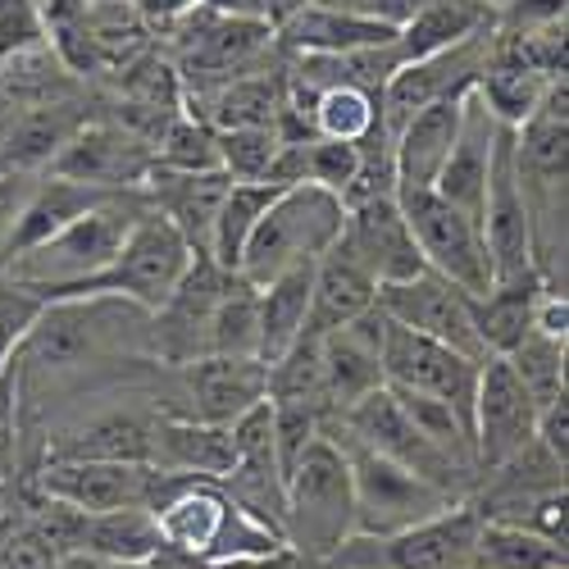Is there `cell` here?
I'll use <instances>...</instances> for the list:
<instances>
[{
    "instance_id": "cb8c5ba5",
    "label": "cell",
    "mask_w": 569,
    "mask_h": 569,
    "mask_svg": "<svg viewBox=\"0 0 569 569\" xmlns=\"http://www.w3.org/2000/svg\"><path fill=\"white\" fill-rule=\"evenodd\" d=\"M237 460L232 429L206 423L192 415H164L151 423V469L178 473V479H214L223 483Z\"/></svg>"
},
{
    "instance_id": "4dcf8cb0",
    "label": "cell",
    "mask_w": 569,
    "mask_h": 569,
    "mask_svg": "<svg viewBox=\"0 0 569 569\" xmlns=\"http://www.w3.org/2000/svg\"><path fill=\"white\" fill-rule=\"evenodd\" d=\"M310 269H288L260 288V360L273 365L310 323Z\"/></svg>"
},
{
    "instance_id": "60d3db41",
    "label": "cell",
    "mask_w": 569,
    "mask_h": 569,
    "mask_svg": "<svg viewBox=\"0 0 569 569\" xmlns=\"http://www.w3.org/2000/svg\"><path fill=\"white\" fill-rule=\"evenodd\" d=\"M151 156L160 169H187V173H201V169H219V132L210 123H201L197 114H173L164 123V132L151 141Z\"/></svg>"
},
{
    "instance_id": "e575fe53",
    "label": "cell",
    "mask_w": 569,
    "mask_h": 569,
    "mask_svg": "<svg viewBox=\"0 0 569 569\" xmlns=\"http://www.w3.org/2000/svg\"><path fill=\"white\" fill-rule=\"evenodd\" d=\"M278 187L273 182H232L228 187V197L214 214V232H210V260L223 269V273H237V260H242L247 242H251V232L264 214V206L273 201Z\"/></svg>"
},
{
    "instance_id": "4316f807",
    "label": "cell",
    "mask_w": 569,
    "mask_h": 569,
    "mask_svg": "<svg viewBox=\"0 0 569 569\" xmlns=\"http://www.w3.org/2000/svg\"><path fill=\"white\" fill-rule=\"evenodd\" d=\"M378 297V278L342 247H328L315 269H310V323L306 333H328V328H342L356 315H365Z\"/></svg>"
},
{
    "instance_id": "bcb514c9",
    "label": "cell",
    "mask_w": 569,
    "mask_h": 569,
    "mask_svg": "<svg viewBox=\"0 0 569 569\" xmlns=\"http://www.w3.org/2000/svg\"><path fill=\"white\" fill-rule=\"evenodd\" d=\"M41 306H46V301H41L32 288H23L19 278H10L6 269H0V365L14 356L19 338L28 333V323L37 319Z\"/></svg>"
},
{
    "instance_id": "2e32d148",
    "label": "cell",
    "mask_w": 569,
    "mask_h": 569,
    "mask_svg": "<svg viewBox=\"0 0 569 569\" xmlns=\"http://www.w3.org/2000/svg\"><path fill=\"white\" fill-rule=\"evenodd\" d=\"M156 156L132 128L119 123H78V132L60 147V156L46 164V173L97 187V192H137L147 182Z\"/></svg>"
},
{
    "instance_id": "6da1fadb",
    "label": "cell",
    "mask_w": 569,
    "mask_h": 569,
    "mask_svg": "<svg viewBox=\"0 0 569 569\" xmlns=\"http://www.w3.org/2000/svg\"><path fill=\"white\" fill-rule=\"evenodd\" d=\"M147 506L156 515L164 551L192 556L201 565H247L288 551V542L269 525H260L256 515H247L214 479H178V473L156 469V488Z\"/></svg>"
},
{
    "instance_id": "f5cc1de1",
    "label": "cell",
    "mask_w": 569,
    "mask_h": 569,
    "mask_svg": "<svg viewBox=\"0 0 569 569\" xmlns=\"http://www.w3.org/2000/svg\"><path fill=\"white\" fill-rule=\"evenodd\" d=\"M128 6L141 14V23H147L151 32H169L192 10H201V0H128Z\"/></svg>"
},
{
    "instance_id": "603a6c76",
    "label": "cell",
    "mask_w": 569,
    "mask_h": 569,
    "mask_svg": "<svg viewBox=\"0 0 569 569\" xmlns=\"http://www.w3.org/2000/svg\"><path fill=\"white\" fill-rule=\"evenodd\" d=\"M465 91H447L433 106H423L419 114H410L397 132H392V173H397V192L406 187H433L447 156H451V141L460 132V114H465Z\"/></svg>"
},
{
    "instance_id": "7dc6e473",
    "label": "cell",
    "mask_w": 569,
    "mask_h": 569,
    "mask_svg": "<svg viewBox=\"0 0 569 569\" xmlns=\"http://www.w3.org/2000/svg\"><path fill=\"white\" fill-rule=\"evenodd\" d=\"M19 388H23V369L10 356L0 365V483L10 479L19 460Z\"/></svg>"
},
{
    "instance_id": "6f0895ef",
    "label": "cell",
    "mask_w": 569,
    "mask_h": 569,
    "mask_svg": "<svg viewBox=\"0 0 569 569\" xmlns=\"http://www.w3.org/2000/svg\"><path fill=\"white\" fill-rule=\"evenodd\" d=\"M483 6H488V0H483Z\"/></svg>"
},
{
    "instance_id": "74e56055",
    "label": "cell",
    "mask_w": 569,
    "mask_h": 569,
    "mask_svg": "<svg viewBox=\"0 0 569 569\" xmlns=\"http://www.w3.org/2000/svg\"><path fill=\"white\" fill-rule=\"evenodd\" d=\"M556 78H542V73H529V69H519V64H506V60H492L483 64L479 82H473V91H479V101L492 110L497 123L506 128H519L538 106L542 97L551 91Z\"/></svg>"
},
{
    "instance_id": "e0dca14e",
    "label": "cell",
    "mask_w": 569,
    "mask_h": 569,
    "mask_svg": "<svg viewBox=\"0 0 569 569\" xmlns=\"http://www.w3.org/2000/svg\"><path fill=\"white\" fill-rule=\"evenodd\" d=\"M378 342H383V310L369 306L342 328L319 333V388L323 415H342L373 388H383V365H378Z\"/></svg>"
},
{
    "instance_id": "f35d334b",
    "label": "cell",
    "mask_w": 569,
    "mask_h": 569,
    "mask_svg": "<svg viewBox=\"0 0 569 569\" xmlns=\"http://www.w3.org/2000/svg\"><path fill=\"white\" fill-rule=\"evenodd\" d=\"M51 456H82V460H147L151 465V423L137 415H101L78 429Z\"/></svg>"
},
{
    "instance_id": "ee69618b",
    "label": "cell",
    "mask_w": 569,
    "mask_h": 569,
    "mask_svg": "<svg viewBox=\"0 0 569 569\" xmlns=\"http://www.w3.org/2000/svg\"><path fill=\"white\" fill-rule=\"evenodd\" d=\"M356 169H360V147L356 141H328V137H310L306 141V182L347 197V187L356 182Z\"/></svg>"
},
{
    "instance_id": "7a4b0ae2",
    "label": "cell",
    "mask_w": 569,
    "mask_h": 569,
    "mask_svg": "<svg viewBox=\"0 0 569 569\" xmlns=\"http://www.w3.org/2000/svg\"><path fill=\"white\" fill-rule=\"evenodd\" d=\"M141 210H147L141 187L137 192H110L91 210H82L78 219H69L64 228H56L51 237H41L37 247H23V251L6 256L0 269H6L10 278H19L23 288H32L41 301L73 297L78 288H87V282L114 260L123 237L141 219Z\"/></svg>"
},
{
    "instance_id": "b9f144b4",
    "label": "cell",
    "mask_w": 569,
    "mask_h": 569,
    "mask_svg": "<svg viewBox=\"0 0 569 569\" xmlns=\"http://www.w3.org/2000/svg\"><path fill=\"white\" fill-rule=\"evenodd\" d=\"M506 360L538 406H547L551 397L565 392V342L560 338H547L538 328H529V333L506 351Z\"/></svg>"
},
{
    "instance_id": "f907efd6",
    "label": "cell",
    "mask_w": 569,
    "mask_h": 569,
    "mask_svg": "<svg viewBox=\"0 0 569 569\" xmlns=\"http://www.w3.org/2000/svg\"><path fill=\"white\" fill-rule=\"evenodd\" d=\"M533 438L556 465H569V392L538 406V433Z\"/></svg>"
},
{
    "instance_id": "ab89813d",
    "label": "cell",
    "mask_w": 569,
    "mask_h": 569,
    "mask_svg": "<svg viewBox=\"0 0 569 569\" xmlns=\"http://www.w3.org/2000/svg\"><path fill=\"white\" fill-rule=\"evenodd\" d=\"M78 132V123L60 110V106H41V110H28L19 119V128L10 132V151H6V164L10 169H28V173H41L60 156V147Z\"/></svg>"
},
{
    "instance_id": "30bf717a",
    "label": "cell",
    "mask_w": 569,
    "mask_h": 569,
    "mask_svg": "<svg viewBox=\"0 0 569 569\" xmlns=\"http://www.w3.org/2000/svg\"><path fill=\"white\" fill-rule=\"evenodd\" d=\"M169 32L178 37L169 60L178 64L187 91H201V87H214V82H228L237 73L260 69V60L273 46V23L219 14L210 6L192 10Z\"/></svg>"
},
{
    "instance_id": "8fae6325",
    "label": "cell",
    "mask_w": 569,
    "mask_h": 569,
    "mask_svg": "<svg viewBox=\"0 0 569 569\" xmlns=\"http://www.w3.org/2000/svg\"><path fill=\"white\" fill-rule=\"evenodd\" d=\"M378 365H383V383L401 392H423L447 401L465 423L473 415V392H479V369L483 360L460 356L447 342H433L423 333L392 323L383 315V342H378Z\"/></svg>"
},
{
    "instance_id": "ac0fdd59",
    "label": "cell",
    "mask_w": 569,
    "mask_h": 569,
    "mask_svg": "<svg viewBox=\"0 0 569 569\" xmlns=\"http://www.w3.org/2000/svg\"><path fill=\"white\" fill-rule=\"evenodd\" d=\"M342 247L383 282H397V278H410L423 269V256L415 247V237L406 228V214L397 206V192H383V197H360V201H347V223H342Z\"/></svg>"
},
{
    "instance_id": "7bdbcfd3",
    "label": "cell",
    "mask_w": 569,
    "mask_h": 569,
    "mask_svg": "<svg viewBox=\"0 0 569 569\" xmlns=\"http://www.w3.org/2000/svg\"><path fill=\"white\" fill-rule=\"evenodd\" d=\"M278 151H282V128L278 123L219 132V169L232 182H264L273 160H278Z\"/></svg>"
},
{
    "instance_id": "816d5d0a",
    "label": "cell",
    "mask_w": 569,
    "mask_h": 569,
    "mask_svg": "<svg viewBox=\"0 0 569 569\" xmlns=\"http://www.w3.org/2000/svg\"><path fill=\"white\" fill-rule=\"evenodd\" d=\"M328 6H342L351 14H365V19H378L388 28H406L429 0H328Z\"/></svg>"
},
{
    "instance_id": "277c9868",
    "label": "cell",
    "mask_w": 569,
    "mask_h": 569,
    "mask_svg": "<svg viewBox=\"0 0 569 569\" xmlns=\"http://www.w3.org/2000/svg\"><path fill=\"white\" fill-rule=\"evenodd\" d=\"M356 533V488L351 465L333 438H315L306 456L288 473V501H282V542L328 560Z\"/></svg>"
},
{
    "instance_id": "8d00e7d4",
    "label": "cell",
    "mask_w": 569,
    "mask_h": 569,
    "mask_svg": "<svg viewBox=\"0 0 569 569\" xmlns=\"http://www.w3.org/2000/svg\"><path fill=\"white\" fill-rule=\"evenodd\" d=\"M210 356H256L260 360V288L228 273L214 319H210Z\"/></svg>"
},
{
    "instance_id": "52a82bcc",
    "label": "cell",
    "mask_w": 569,
    "mask_h": 569,
    "mask_svg": "<svg viewBox=\"0 0 569 569\" xmlns=\"http://www.w3.org/2000/svg\"><path fill=\"white\" fill-rule=\"evenodd\" d=\"M319 429L342 433V438H351V442H360V447H369V451H378V456L406 465L410 473H419L423 483L442 488L451 501H465V488L479 479V473H473L469 465L451 460L447 451H438L429 438H423L415 423H410V415L397 406V397H392L388 388H373L369 397H360V401L347 406L342 415H323Z\"/></svg>"
},
{
    "instance_id": "11a10c76",
    "label": "cell",
    "mask_w": 569,
    "mask_h": 569,
    "mask_svg": "<svg viewBox=\"0 0 569 569\" xmlns=\"http://www.w3.org/2000/svg\"><path fill=\"white\" fill-rule=\"evenodd\" d=\"M301 6H306V0H264V19L278 28L282 19H288V14H297Z\"/></svg>"
},
{
    "instance_id": "ffe728a7",
    "label": "cell",
    "mask_w": 569,
    "mask_h": 569,
    "mask_svg": "<svg viewBox=\"0 0 569 569\" xmlns=\"http://www.w3.org/2000/svg\"><path fill=\"white\" fill-rule=\"evenodd\" d=\"M192 419L232 429L251 406L269 397V365L256 356H197L182 365Z\"/></svg>"
},
{
    "instance_id": "5bb4252c",
    "label": "cell",
    "mask_w": 569,
    "mask_h": 569,
    "mask_svg": "<svg viewBox=\"0 0 569 569\" xmlns=\"http://www.w3.org/2000/svg\"><path fill=\"white\" fill-rule=\"evenodd\" d=\"M41 497L60 501L78 515H106L123 506H147L156 488V469L147 460H82L51 456L41 465Z\"/></svg>"
},
{
    "instance_id": "f546056e",
    "label": "cell",
    "mask_w": 569,
    "mask_h": 569,
    "mask_svg": "<svg viewBox=\"0 0 569 569\" xmlns=\"http://www.w3.org/2000/svg\"><path fill=\"white\" fill-rule=\"evenodd\" d=\"M78 551H97V556L123 560V565H151L164 551V538L156 529L151 506H123V510H106V515H82Z\"/></svg>"
},
{
    "instance_id": "f1b7e54d",
    "label": "cell",
    "mask_w": 569,
    "mask_h": 569,
    "mask_svg": "<svg viewBox=\"0 0 569 569\" xmlns=\"http://www.w3.org/2000/svg\"><path fill=\"white\" fill-rule=\"evenodd\" d=\"M542 288L547 282L538 273H529V278H501L483 297H469V310H473V323H479V338H483L488 356H506L529 333Z\"/></svg>"
},
{
    "instance_id": "9c48e42d",
    "label": "cell",
    "mask_w": 569,
    "mask_h": 569,
    "mask_svg": "<svg viewBox=\"0 0 569 569\" xmlns=\"http://www.w3.org/2000/svg\"><path fill=\"white\" fill-rule=\"evenodd\" d=\"M323 438H333L351 465V488H356V533H369V538H383V533H401L419 519H433L438 510L456 506L442 488L423 483L419 473H410L406 465L378 456L342 433H328L319 429Z\"/></svg>"
},
{
    "instance_id": "d590c367",
    "label": "cell",
    "mask_w": 569,
    "mask_h": 569,
    "mask_svg": "<svg viewBox=\"0 0 569 569\" xmlns=\"http://www.w3.org/2000/svg\"><path fill=\"white\" fill-rule=\"evenodd\" d=\"M310 123H315V137L356 141V147H360L369 132L383 128L378 91H365V87H351V82L319 87V91H315V106H310Z\"/></svg>"
},
{
    "instance_id": "44dd1931",
    "label": "cell",
    "mask_w": 569,
    "mask_h": 569,
    "mask_svg": "<svg viewBox=\"0 0 569 569\" xmlns=\"http://www.w3.org/2000/svg\"><path fill=\"white\" fill-rule=\"evenodd\" d=\"M232 178L223 169H201V173H187V169H160L151 164L147 182H141V197L156 214H164L197 256L210 251V232H214V214L228 197Z\"/></svg>"
},
{
    "instance_id": "d4e9b609",
    "label": "cell",
    "mask_w": 569,
    "mask_h": 569,
    "mask_svg": "<svg viewBox=\"0 0 569 569\" xmlns=\"http://www.w3.org/2000/svg\"><path fill=\"white\" fill-rule=\"evenodd\" d=\"M397 32L401 28L351 14L342 6H328V0H306L297 14H288L273 28V41H282L297 56H342V51H360V46L397 41Z\"/></svg>"
},
{
    "instance_id": "8992f818",
    "label": "cell",
    "mask_w": 569,
    "mask_h": 569,
    "mask_svg": "<svg viewBox=\"0 0 569 569\" xmlns=\"http://www.w3.org/2000/svg\"><path fill=\"white\" fill-rule=\"evenodd\" d=\"M192 260H197V251L187 247V237L164 214H156L147 206L141 219L132 223V232L123 237V247L114 251V260L73 297H119L137 310L156 315L173 297L182 273L192 269Z\"/></svg>"
},
{
    "instance_id": "9f6ffc18",
    "label": "cell",
    "mask_w": 569,
    "mask_h": 569,
    "mask_svg": "<svg viewBox=\"0 0 569 569\" xmlns=\"http://www.w3.org/2000/svg\"><path fill=\"white\" fill-rule=\"evenodd\" d=\"M492 6H501V0H488V10H492Z\"/></svg>"
},
{
    "instance_id": "c3c4849f",
    "label": "cell",
    "mask_w": 569,
    "mask_h": 569,
    "mask_svg": "<svg viewBox=\"0 0 569 569\" xmlns=\"http://www.w3.org/2000/svg\"><path fill=\"white\" fill-rule=\"evenodd\" d=\"M37 178L41 173H28V169H6V173H0V260L10 256L19 219H23L32 192H37Z\"/></svg>"
},
{
    "instance_id": "3957f363",
    "label": "cell",
    "mask_w": 569,
    "mask_h": 569,
    "mask_svg": "<svg viewBox=\"0 0 569 569\" xmlns=\"http://www.w3.org/2000/svg\"><path fill=\"white\" fill-rule=\"evenodd\" d=\"M342 223H347V206L338 192L315 187V182L278 187L251 232L242 260H237V278L264 288L278 273L315 264L328 247H338Z\"/></svg>"
},
{
    "instance_id": "d6986e66",
    "label": "cell",
    "mask_w": 569,
    "mask_h": 569,
    "mask_svg": "<svg viewBox=\"0 0 569 569\" xmlns=\"http://www.w3.org/2000/svg\"><path fill=\"white\" fill-rule=\"evenodd\" d=\"M223 282H228V273L210 256L192 260V269L182 273L173 297L151 315L156 319V347L164 360L187 365L197 356H210V319H214Z\"/></svg>"
},
{
    "instance_id": "7402d4cb",
    "label": "cell",
    "mask_w": 569,
    "mask_h": 569,
    "mask_svg": "<svg viewBox=\"0 0 569 569\" xmlns=\"http://www.w3.org/2000/svg\"><path fill=\"white\" fill-rule=\"evenodd\" d=\"M506 123L492 119V110L479 101V91L469 87L465 97V114H460V132L451 141V156L433 182V192L451 206H460L465 214L479 219L483 210V192H488V173H492V156H497V137Z\"/></svg>"
},
{
    "instance_id": "db71d44e",
    "label": "cell",
    "mask_w": 569,
    "mask_h": 569,
    "mask_svg": "<svg viewBox=\"0 0 569 569\" xmlns=\"http://www.w3.org/2000/svg\"><path fill=\"white\" fill-rule=\"evenodd\" d=\"M201 6H210L219 14H237V19H264V0H201Z\"/></svg>"
},
{
    "instance_id": "681fc988",
    "label": "cell",
    "mask_w": 569,
    "mask_h": 569,
    "mask_svg": "<svg viewBox=\"0 0 569 569\" xmlns=\"http://www.w3.org/2000/svg\"><path fill=\"white\" fill-rule=\"evenodd\" d=\"M565 6L569 0H501L492 6V28H547V23H565Z\"/></svg>"
},
{
    "instance_id": "484cf974",
    "label": "cell",
    "mask_w": 569,
    "mask_h": 569,
    "mask_svg": "<svg viewBox=\"0 0 569 569\" xmlns=\"http://www.w3.org/2000/svg\"><path fill=\"white\" fill-rule=\"evenodd\" d=\"M282 101H288V78H278L269 69H251V73H237L228 82L187 91V114H197L214 132L260 128V123H278Z\"/></svg>"
},
{
    "instance_id": "1f68e13d",
    "label": "cell",
    "mask_w": 569,
    "mask_h": 569,
    "mask_svg": "<svg viewBox=\"0 0 569 569\" xmlns=\"http://www.w3.org/2000/svg\"><path fill=\"white\" fill-rule=\"evenodd\" d=\"M488 19H492V10L483 6V0H429V6L397 32V51H401V60L433 56V51H442V46L479 32Z\"/></svg>"
},
{
    "instance_id": "83f0119b",
    "label": "cell",
    "mask_w": 569,
    "mask_h": 569,
    "mask_svg": "<svg viewBox=\"0 0 569 569\" xmlns=\"http://www.w3.org/2000/svg\"><path fill=\"white\" fill-rule=\"evenodd\" d=\"M82 32H87L91 73H119L137 56L151 51V28L141 23V14L128 0H87Z\"/></svg>"
},
{
    "instance_id": "ba28073f",
    "label": "cell",
    "mask_w": 569,
    "mask_h": 569,
    "mask_svg": "<svg viewBox=\"0 0 569 569\" xmlns=\"http://www.w3.org/2000/svg\"><path fill=\"white\" fill-rule=\"evenodd\" d=\"M397 206L423 256V269L447 278L465 297H483L492 288L497 273H492V256H488L479 219L442 201L433 187H406V192H397Z\"/></svg>"
},
{
    "instance_id": "d6a6232c",
    "label": "cell",
    "mask_w": 569,
    "mask_h": 569,
    "mask_svg": "<svg viewBox=\"0 0 569 569\" xmlns=\"http://www.w3.org/2000/svg\"><path fill=\"white\" fill-rule=\"evenodd\" d=\"M473 569H569V551L510 519H483Z\"/></svg>"
},
{
    "instance_id": "9a60e30c",
    "label": "cell",
    "mask_w": 569,
    "mask_h": 569,
    "mask_svg": "<svg viewBox=\"0 0 569 569\" xmlns=\"http://www.w3.org/2000/svg\"><path fill=\"white\" fill-rule=\"evenodd\" d=\"M479 228H483L497 282L538 273V264H533V219H529L525 187H519V173H515V128H501V137H497V156H492V173H488Z\"/></svg>"
},
{
    "instance_id": "f6af8a7d",
    "label": "cell",
    "mask_w": 569,
    "mask_h": 569,
    "mask_svg": "<svg viewBox=\"0 0 569 569\" xmlns=\"http://www.w3.org/2000/svg\"><path fill=\"white\" fill-rule=\"evenodd\" d=\"M46 28L37 0H0V64L41 51Z\"/></svg>"
},
{
    "instance_id": "836d02e7",
    "label": "cell",
    "mask_w": 569,
    "mask_h": 569,
    "mask_svg": "<svg viewBox=\"0 0 569 569\" xmlns=\"http://www.w3.org/2000/svg\"><path fill=\"white\" fill-rule=\"evenodd\" d=\"M101 197L110 192H97V187H82V182H69V178H56V173H46L37 178V192L19 219V232H14V242H10V256L23 251V247H37L41 237H51L56 228H64L69 219H78L82 210H91Z\"/></svg>"
},
{
    "instance_id": "5b68a950",
    "label": "cell",
    "mask_w": 569,
    "mask_h": 569,
    "mask_svg": "<svg viewBox=\"0 0 569 569\" xmlns=\"http://www.w3.org/2000/svg\"><path fill=\"white\" fill-rule=\"evenodd\" d=\"M479 529L483 510L473 501H456L401 533H351L328 560H333V569H473Z\"/></svg>"
},
{
    "instance_id": "7c38bea8",
    "label": "cell",
    "mask_w": 569,
    "mask_h": 569,
    "mask_svg": "<svg viewBox=\"0 0 569 569\" xmlns=\"http://www.w3.org/2000/svg\"><path fill=\"white\" fill-rule=\"evenodd\" d=\"M469 433H473V465H479V473H492L506 460H515L538 433V401L519 383V373L510 369L506 356H488L479 369Z\"/></svg>"
},
{
    "instance_id": "4fadbf2b",
    "label": "cell",
    "mask_w": 569,
    "mask_h": 569,
    "mask_svg": "<svg viewBox=\"0 0 569 569\" xmlns=\"http://www.w3.org/2000/svg\"><path fill=\"white\" fill-rule=\"evenodd\" d=\"M373 306L383 310L392 323L410 328V333H423L433 342H447L456 347L460 356H473V360H488V347L479 338V323H473V310H469V297L460 288H451L447 278H438L433 269H419L410 278H397V282H383L373 297Z\"/></svg>"
}]
</instances>
